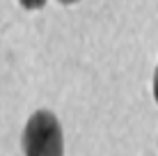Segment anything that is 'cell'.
I'll return each instance as SVG.
<instances>
[{
  "mask_svg": "<svg viewBox=\"0 0 158 156\" xmlns=\"http://www.w3.org/2000/svg\"><path fill=\"white\" fill-rule=\"evenodd\" d=\"M25 156H64V138L53 112L37 110L23 131Z\"/></svg>",
  "mask_w": 158,
  "mask_h": 156,
  "instance_id": "1",
  "label": "cell"
},
{
  "mask_svg": "<svg viewBox=\"0 0 158 156\" xmlns=\"http://www.w3.org/2000/svg\"><path fill=\"white\" fill-rule=\"evenodd\" d=\"M21 5H23L25 9H41L44 5H46V0H19Z\"/></svg>",
  "mask_w": 158,
  "mask_h": 156,
  "instance_id": "2",
  "label": "cell"
},
{
  "mask_svg": "<svg viewBox=\"0 0 158 156\" xmlns=\"http://www.w3.org/2000/svg\"><path fill=\"white\" fill-rule=\"evenodd\" d=\"M154 99L158 103V67H156V74H154Z\"/></svg>",
  "mask_w": 158,
  "mask_h": 156,
  "instance_id": "3",
  "label": "cell"
},
{
  "mask_svg": "<svg viewBox=\"0 0 158 156\" xmlns=\"http://www.w3.org/2000/svg\"><path fill=\"white\" fill-rule=\"evenodd\" d=\"M60 2H64V5H73V2H78V0H60Z\"/></svg>",
  "mask_w": 158,
  "mask_h": 156,
  "instance_id": "4",
  "label": "cell"
}]
</instances>
